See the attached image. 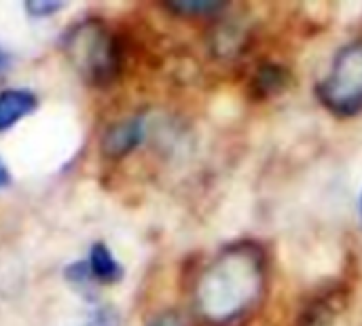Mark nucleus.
Returning <instances> with one entry per match:
<instances>
[{
    "label": "nucleus",
    "instance_id": "5",
    "mask_svg": "<svg viewBox=\"0 0 362 326\" xmlns=\"http://www.w3.org/2000/svg\"><path fill=\"white\" fill-rule=\"evenodd\" d=\"M146 138V119L142 115H134L112 123L102 136V153L108 159H123L134 153Z\"/></svg>",
    "mask_w": 362,
    "mask_h": 326
},
{
    "label": "nucleus",
    "instance_id": "4",
    "mask_svg": "<svg viewBox=\"0 0 362 326\" xmlns=\"http://www.w3.org/2000/svg\"><path fill=\"white\" fill-rule=\"evenodd\" d=\"M348 305V286L333 282L314 293L299 310L291 326H339Z\"/></svg>",
    "mask_w": 362,
    "mask_h": 326
},
{
    "label": "nucleus",
    "instance_id": "10",
    "mask_svg": "<svg viewBox=\"0 0 362 326\" xmlns=\"http://www.w3.org/2000/svg\"><path fill=\"white\" fill-rule=\"evenodd\" d=\"M66 4L64 2H57V0H32V2H25V11L34 17H49L57 11H62Z\"/></svg>",
    "mask_w": 362,
    "mask_h": 326
},
{
    "label": "nucleus",
    "instance_id": "12",
    "mask_svg": "<svg viewBox=\"0 0 362 326\" xmlns=\"http://www.w3.org/2000/svg\"><path fill=\"white\" fill-rule=\"evenodd\" d=\"M148 326H191V325H189V320H187L180 312H176V310H165V312L157 314V316L151 320V325Z\"/></svg>",
    "mask_w": 362,
    "mask_h": 326
},
{
    "label": "nucleus",
    "instance_id": "14",
    "mask_svg": "<svg viewBox=\"0 0 362 326\" xmlns=\"http://www.w3.org/2000/svg\"><path fill=\"white\" fill-rule=\"evenodd\" d=\"M8 64H11V57H8V53L0 47V76L8 70Z\"/></svg>",
    "mask_w": 362,
    "mask_h": 326
},
{
    "label": "nucleus",
    "instance_id": "3",
    "mask_svg": "<svg viewBox=\"0 0 362 326\" xmlns=\"http://www.w3.org/2000/svg\"><path fill=\"white\" fill-rule=\"evenodd\" d=\"M316 98L325 110L339 119L362 115V36L337 49L316 85Z\"/></svg>",
    "mask_w": 362,
    "mask_h": 326
},
{
    "label": "nucleus",
    "instance_id": "13",
    "mask_svg": "<svg viewBox=\"0 0 362 326\" xmlns=\"http://www.w3.org/2000/svg\"><path fill=\"white\" fill-rule=\"evenodd\" d=\"M11 182V174H8V168H6V163L0 159V189H4L6 185Z\"/></svg>",
    "mask_w": 362,
    "mask_h": 326
},
{
    "label": "nucleus",
    "instance_id": "6",
    "mask_svg": "<svg viewBox=\"0 0 362 326\" xmlns=\"http://www.w3.org/2000/svg\"><path fill=\"white\" fill-rule=\"evenodd\" d=\"M291 85V72L288 68L274 64V62H263L259 64L248 81V89L257 100H267L274 95H280L286 87Z\"/></svg>",
    "mask_w": 362,
    "mask_h": 326
},
{
    "label": "nucleus",
    "instance_id": "9",
    "mask_svg": "<svg viewBox=\"0 0 362 326\" xmlns=\"http://www.w3.org/2000/svg\"><path fill=\"white\" fill-rule=\"evenodd\" d=\"M163 8L180 15V17H195V19H221L225 11H229V2H218V0H174V2H163Z\"/></svg>",
    "mask_w": 362,
    "mask_h": 326
},
{
    "label": "nucleus",
    "instance_id": "15",
    "mask_svg": "<svg viewBox=\"0 0 362 326\" xmlns=\"http://www.w3.org/2000/svg\"><path fill=\"white\" fill-rule=\"evenodd\" d=\"M361 216H362V191H361Z\"/></svg>",
    "mask_w": 362,
    "mask_h": 326
},
{
    "label": "nucleus",
    "instance_id": "1",
    "mask_svg": "<svg viewBox=\"0 0 362 326\" xmlns=\"http://www.w3.org/2000/svg\"><path fill=\"white\" fill-rule=\"evenodd\" d=\"M269 280V255L259 242L238 240L221 248L191 286L197 325L248 326L267 299Z\"/></svg>",
    "mask_w": 362,
    "mask_h": 326
},
{
    "label": "nucleus",
    "instance_id": "7",
    "mask_svg": "<svg viewBox=\"0 0 362 326\" xmlns=\"http://www.w3.org/2000/svg\"><path fill=\"white\" fill-rule=\"evenodd\" d=\"M36 106H38V98L30 89L0 91V134L17 125L23 117L32 115Z\"/></svg>",
    "mask_w": 362,
    "mask_h": 326
},
{
    "label": "nucleus",
    "instance_id": "2",
    "mask_svg": "<svg viewBox=\"0 0 362 326\" xmlns=\"http://www.w3.org/2000/svg\"><path fill=\"white\" fill-rule=\"evenodd\" d=\"M64 53L93 87H108L119 81L127 64V42L98 17H87L64 34Z\"/></svg>",
    "mask_w": 362,
    "mask_h": 326
},
{
    "label": "nucleus",
    "instance_id": "11",
    "mask_svg": "<svg viewBox=\"0 0 362 326\" xmlns=\"http://www.w3.org/2000/svg\"><path fill=\"white\" fill-rule=\"evenodd\" d=\"M83 326H119V316L112 308H98Z\"/></svg>",
    "mask_w": 362,
    "mask_h": 326
},
{
    "label": "nucleus",
    "instance_id": "8",
    "mask_svg": "<svg viewBox=\"0 0 362 326\" xmlns=\"http://www.w3.org/2000/svg\"><path fill=\"white\" fill-rule=\"evenodd\" d=\"M91 280L102 284H115L123 278V265L115 259L110 248L102 242L93 244L89 250V259L85 261Z\"/></svg>",
    "mask_w": 362,
    "mask_h": 326
}]
</instances>
